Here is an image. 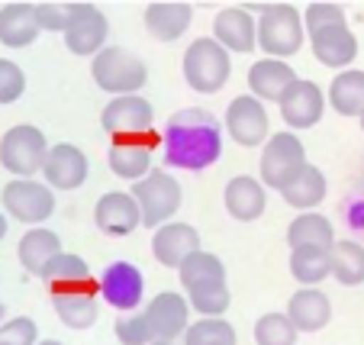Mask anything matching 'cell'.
Listing matches in <instances>:
<instances>
[{
  "label": "cell",
  "mask_w": 364,
  "mask_h": 345,
  "mask_svg": "<svg viewBox=\"0 0 364 345\" xmlns=\"http://www.w3.org/2000/svg\"><path fill=\"white\" fill-rule=\"evenodd\" d=\"M161 149V132H129V136H110V171L123 181H142L151 171V161Z\"/></svg>",
  "instance_id": "ba28073f"
},
{
  "label": "cell",
  "mask_w": 364,
  "mask_h": 345,
  "mask_svg": "<svg viewBox=\"0 0 364 345\" xmlns=\"http://www.w3.org/2000/svg\"><path fill=\"white\" fill-rule=\"evenodd\" d=\"M62 36L68 52H75L81 58H94L100 48H107L110 23H107V14L94 4H75V16H71Z\"/></svg>",
  "instance_id": "8fae6325"
},
{
  "label": "cell",
  "mask_w": 364,
  "mask_h": 345,
  "mask_svg": "<svg viewBox=\"0 0 364 345\" xmlns=\"http://www.w3.org/2000/svg\"><path fill=\"white\" fill-rule=\"evenodd\" d=\"M129 193H132V201L139 203L142 226H149V229H159L165 223H171L174 213L181 210V201H184L178 178L168 171H155V168L142 181H136Z\"/></svg>",
  "instance_id": "5b68a950"
},
{
  "label": "cell",
  "mask_w": 364,
  "mask_h": 345,
  "mask_svg": "<svg viewBox=\"0 0 364 345\" xmlns=\"http://www.w3.org/2000/svg\"><path fill=\"white\" fill-rule=\"evenodd\" d=\"M345 23V10L338 4H309L303 14V33L313 36L326 26H342Z\"/></svg>",
  "instance_id": "8d00e7d4"
},
{
  "label": "cell",
  "mask_w": 364,
  "mask_h": 345,
  "mask_svg": "<svg viewBox=\"0 0 364 345\" xmlns=\"http://www.w3.org/2000/svg\"><path fill=\"white\" fill-rule=\"evenodd\" d=\"M223 201H226V210H229L232 220L255 223L264 213V207H268V191H264V184L258 178H252V174H239V178H232L226 184Z\"/></svg>",
  "instance_id": "603a6c76"
},
{
  "label": "cell",
  "mask_w": 364,
  "mask_h": 345,
  "mask_svg": "<svg viewBox=\"0 0 364 345\" xmlns=\"http://www.w3.org/2000/svg\"><path fill=\"white\" fill-rule=\"evenodd\" d=\"M23 90H26V75L16 62L10 58H0V104H14L20 100Z\"/></svg>",
  "instance_id": "ab89813d"
},
{
  "label": "cell",
  "mask_w": 364,
  "mask_h": 345,
  "mask_svg": "<svg viewBox=\"0 0 364 345\" xmlns=\"http://www.w3.org/2000/svg\"><path fill=\"white\" fill-rule=\"evenodd\" d=\"M229 304H232V294L226 284H203V287L187 290V307L197 310L203 319H223Z\"/></svg>",
  "instance_id": "836d02e7"
},
{
  "label": "cell",
  "mask_w": 364,
  "mask_h": 345,
  "mask_svg": "<svg viewBox=\"0 0 364 345\" xmlns=\"http://www.w3.org/2000/svg\"><path fill=\"white\" fill-rule=\"evenodd\" d=\"M226 132L245 149H258L268 142V110L262 100H255L252 94H242L235 100H229L226 107Z\"/></svg>",
  "instance_id": "7c38bea8"
},
{
  "label": "cell",
  "mask_w": 364,
  "mask_h": 345,
  "mask_svg": "<svg viewBox=\"0 0 364 345\" xmlns=\"http://www.w3.org/2000/svg\"><path fill=\"white\" fill-rule=\"evenodd\" d=\"M165 165L184 171H203L223 152V126L203 107H184L165 123L161 132Z\"/></svg>",
  "instance_id": "6da1fadb"
},
{
  "label": "cell",
  "mask_w": 364,
  "mask_h": 345,
  "mask_svg": "<svg viewBox=\"0 0 364 345\" xmlns=\"http://www.w3.org/2000/svg\"><path fill=\"white\" fill-rule=\"evenodd\" d=\"M309 42H313V55H316L319 65H326V68L345 71L358 58V39L348 29V23L319 29V33L309 36Z\"/></svg>",
  "instance_id": "44dd1931"
},
{
  "label": "cell",
  "mask_w": 364,
  "mask_h": 345,
  "mask_svg": "<svg viewBox=\"0 0 364 345\" xmlns=\"http://www.w3.org/2000/svg\"><path fill=\"white\" fill-rule=\"evenodd\" d=\"M87 171H90V161L87 155L71 142H58L48 149L46 155V165H42V174H46V187L52 191H75L87 181Z\"/></svg>",
  "instance_id": "2e32d148"
},
{
  "label": "cell",
  "mask_w": 364,
  "mask_h": 345,
  "mask_svg": "<svg viewBox=\"0 0 364 345\" xmlns=\"http://www.w3.org/2000/svg\"><path fill=\"white\" fill-rule=\"evenodd\" d=\"M7 235V216H4V210H0V239Z\"/></svg>",
  "instance_id": "7bdbcfd3"
},
{
  "label": "cell",
  "mask_w": 364,
  "mask_h": 345,
  "mask_svg": "<svg viewBox=\"0 0 364 345\" xmlns=\"http://www.w3.org/2000/svg\"><path fill=\"white\" fill-rule=\"evenodd\" d=\"M326 100L338 117H361L364 113V71L345 68L329 81V94Z\"/></svg>",
  "instance_id": "f1b7e54d"
},
{
  "label": "cell",
  "mask_w": 364,
  "mask_h": 345,
  "mask_svg": "<svg viewBox=\"0 0 364 345\" xmlns=\"http://www.w3.org/2000/svg\"><path fill=\"white\" fill-rule=\"evenodd\" d=\"M36 345H65V342H55V339H42V342H36Z\"/></svg>",
  "instance_id": "ee69618b"
},
{
  "label": "cell",
  "mask_w": 364,
  "mask_h": 345,
  "mask_svg": "<svg viewBox=\"0 0 364 345\" xmlns=\"http://www.w3.org/2000/svg\"><path fill=\"white\" fill-rule=\"evenodd\" d=\"M178 275H181V287L184 290L203 287V284H226V265H223L220 255L200 249L181 262Z\"/></svg>",
  "instance_id": "4dcf8cb0"
},
{
  "label": "cell",
  "mask_w": 364,
  "mask_h": 345,
  "mask_svg": "<svg viewBox=\"0 0 364 345\" xmlns=\"http://www.w3.org/2000/svg\"><path fill=\"white\" fill-rule=\"evenodd\" d=\"M36 39H39V26H36L33 4H7V7H0V46L26 48Z\"/></svg>",
  "instance_id": "d4e9b609"
},
{
  "label": "cell",
  "mask_w": 364,
  "mask_h": 345,
  "mask_svg": "<svg viewBox=\"0 0 364 345\" xmlns=\"http://www.w3.org/2000/svg\"><path fill=\"white\" fill-rule=\"evenodd\" d=\"M48 155V142L42 136L39 126H10L0 139V165L7 168L14 178H33L36 171H42Z\"/></svg>",
  "instance_id": "52a82bcc"
},
{
  "label": "cell",
  "mask_w": 364,
  "mask_h": 345,
  "mask_svg": "<svg viewBox=\"0 0 364 345\" xmlns=\"http://www.w3.org/2000/svg\"><path fill=\"white\" fill-rule=\"evenodd\" d=\"M142 290H145V277L132 262L107 265V271L100 277V297L123 313H136V307L142 304Z\"/></svg>",
  "instance_id": "e0dca14e"
},
{
  "label": "cell",
  "mask_w": 364,
  "mask_h": 345,
  "mask_svg": "<svg viewBox=\"0 0 364 345\" xmlns=\"http://www.w3.org/2000/svg\"><path fill=\"white\" fill-rule=\"evenodd\" d=\"M42 281L48 284L55 313L68 329H90L97 323V297L100 284L94 281L87 262L81 255L62 252L42 268Z\"/></svg>",
  "instance_id": "7a4b0ae2"
},
{
  "label": "cell",
  "mask_w": 364,
  "mask_h": 345,
  "mask_svg": "<svg viewBox=\"0 0 364 345\" xmlns=\"http://www.w3.org/2000/svg\"><path fill=\"white\" fill-rule=\"evenodd\" d=\"M303 16L290 4H264L255 20V42L262 46L264 55L284 62L287 55H296L303 46Z\"/></svg>",
  "instance_id": "3957f363"
},
{
  "label": "cell",
  "mask_w": 364,
  "mask_h": 345,
  "mask_svg": "<svg viewBox=\"0 0 364 345\" xmlns=\"http://www.w3.org/2000/svg\"><path fill=\"white\" fill-rule=\"evenodd\" d=\"M210 39L216 42V46H223L232 55V52H239V55H248V52H255L258 48V42H255V16L252 10L245 7H226L216 14L213 20V36Z\"/></svg>",
  "instance_id": "ffe728a7"
},
{
  "label": "cell",
  "mask_w": 364,
  "mask_h": 345,
  "mask_svg": "<svg viewBox=\"0 0 364 345\" xmlns=\"http://www.w3.org/2000/svg\"><path fill=\"white\" fill-rule=\"evenodd\" d=\"M287 245L300 249V245H313V249L329 252L336 245V226L332 220H326L323 213H300L287 226Z\"/></svg>",
  "instance_id": "f546056e"
},
{
  "label": "cell",
  "mask_w": 364,
  "mask_h": 345,
  "mask_svg": "<svg viewBox=\"0 0 364 345\" xmlns=\"http://www.w3.org/2000/svg\"><path fill=\"white\" fill-rule=\"evenodd\" d=\"M358 120H361V132H364V113H361V117H358Z\"/></svg>",
  "instance_id": "f6af8a7d"
},
{
  "label": "cell",
  "mask_w": 364,
  "mask_h": 345,
  "mask_svg": "<svg viewBox=\"0 0 364 345\" xmlns=\"http://www.w3.org/2000/svg\"><path fill=\"white\" fill-rule=\"evenodd\" d=\"M16 255H20V265L29 275H42V268H46L52 258L62 255V239H58V233H52V229L36 226L20 239Z\"/></svg>",
  "instance_id": "83f0119b"
},
{
  "label": "cell",
  "mask_w": 364,
  "mask_h": 345,
  "mask_svg": "<svg viewBox=\"0 0 364 345\" xmlns=\"http://www.w3.org/2000/svg\"><path fill=\"white\" fill-rule=\"evenodd\" d=\"M0 201H4V213H10L14 220L26 223V226H39L55 213V191H48L36 178L7 181L4 191H0Z\"/></svg>",
  "instance_id": "9c48e42d"
},
{
  "label": "cell",
  "mask_w": 364,
  "mask_h": 345,
  "mask_svg": "<svg viewBox=\"0 0 364 345\" xmlns=\"http://www.w3.org/2000/svg\"><path fill=\"white\" fill-rule=\"evenodd\" d=\"M94 223L107 235H132L142 226V213H139V203L132 201L129 191H110L97 201Z\"/></svg>",
  "instance_id": "ac0fdd59"
},
{
  "label": "cell",
  "mask_w": 364,
  "mask_h": 345,
  "mask_svg": "<svg viewBox=\"0 0 364 345\" xmlns=\"http://www.w3.org/2000/svg\"><path fill=\"white\" fill-rule=\"evenodd\" d=\"M326 191H329L326 174L319 171L316 165H309L306 161V165H303L300 171H296L294 178L281 187V197L294 210H313V207H319V203L326 201Z\"/></svg>",
  "instance_id": "4316f807"
},
{
  "label": "cell",
  "mask_w": 364,
  "mask_h": 345,
  "mask_svg": "<svg viewBox=\"0 0 364 345\" xmlns=\"http://www.w3.org/2000/svg\"><path fill=\"white\" fill-rule=\"evenodd\" d=\"M281 107V117L290 129H309V126H316L326 113V94L316 81H300L296 78L290 84V90L277 100Z\"/></svg>",
  "instance_id": "9a60e30c"
},
{
  "label": "cell",
  "mask_w": 364,
  "mask_h": 345,
  "mask_svg": "<svg viewBox=\"0 0 364 345\" xmlns=\"http://www.w3.org/2000/svg\"><path fill=\"white\" fill-rule=\"evenodd\" d=\"M294 81V68L287 62H277V58H258L248 68V87H252L255 100H262V104H277Z\"/></svg>",
  "instance_id": "cb8c5ba5"
},
{
  "label": "cell",
  "mask_w": 364,
  "mask_h": 345,
  "mask_svg": "<svg viewBox=\"0 0 364 345\" xmlns=\"http://www.w3.org/2000/svg\"><path fill=\"white\" fill-rule=\"evenodd\" d=\"M329 262H332V277L345 287H358L364 284V245L351 239H338L329 249Z\"/></svg>",
  "instance_id": "1f68e13d"
},
{
  "label": "cell",
  "mask_w": 364,
  "mask_h": 345,
  "mask_svg": "<svg viewBox=\"0 0 364 345\" xmlns=\"http://www.w3.org/2000/svg\"><path fill=\"white\" fill-rule=\"evenodd\" d=\"M151 345H184V336L181 339H161V342H151Z\"/></svg>",
  "instance_id": "b9f144b4"
},
{
  "label": "cell",
  "mask_w": 364,
  "mask_h": 345,
  "mask_svg": "<svg viewBox=\"0 0 364 345\" xmlns=\"http://www.w3.org/2000/svg\"><path fill=\"white\" fill-rule=\"evenodd\" d=\"M284 317L290 319V326L296 332H319L332 319V300L316 287H303L287 300V313Z\"/></svg>",
  "instance_id": "7402d4cb"
},
{
  "label": "cell",
  "mask_w": 364,
  "mask_h": 345,
  "mask_svg": "<svg viewBox=\"0 0 364 345\" xmlns=\"http://www.w3.org/2000/svg\"><path fill=\"white\" fill-rule=\"evenodd\" d=\"M193 20L191 4H149L145 7V29L159 42H174L187 33Z\"/></svg>",
  "instance_id": "484cf974"
},
{
  "label": "cell",
  "mask_w": 364,
  "mask_h": 345,
  "mask_svg": "<svg viewBox=\"0 0 364 345\" xmlns=\"http://www.w3.org/2000/svg\"><path fill=\"white\" fill-rule=\"evenodd\" d=\"M290 275L303 284V287H316L319 281L332 277V262L326 249H313V245H300L290 252Z\"/></svg>",
  "instance_id": "d6a6232c"
},
{
  "label": "cell",
  "mask_w": 364,
  "mask_h": 345,
  "mask_svg": "<svg viewBox=\"0 0 364 345\" xmlns=\"http://www.w3.org/2000/svg\"><path fill=\"white\" fill-rule=\"evenodd\" d=\"M36 7V26L39 33H65V26L75 16V4H33Z\"/></svg>",
  "instance_id": "74e56055"
},
{
  "label": "cell",
  "mask_w": 364,
  "mask_h": 345,
  "mask_svg": "<svg viewBox=\"0 0 364 345\" xmlns=\"http://www.w3.org/2000/svg\"><path fill=\"white\" fill-rule=\"evenodd\" d=\"M258 165H262L264 191H268V187L281 191V187L306 165V149H303L300 136H294V132H287V129L271 132L262 149V161H258Z\"/></svg>",
  "instance_id": "30bf717a"
},
{
  "label": "cell",
  "mask_w": 364,
  "mask_h": 345,
  "mask_svg": "<svg viewBox=\"0 0 364 345\" xmlns=\"http://www.w3.org/2000/svg\"><path fill=\"white\" fill-rule=\"evenodd\" d=\"M229 75H232V58L223 46H216L210 36L193 39L184 52V81L191 84L197 94H216L226 87Z\"/></svg>",
  "instance_id": "8992f818"
},
{
  "label": "cell",
  "mask_w": 364,
  "mask_h": 345,
  "mask_svg": "<svg viewBox=\"0 0 364 345\" xmlns=\"http://www.w3.org/2000/svg\"><path fill=\"white\" fill-rule=\"evenodd\" d=\"M145 319L151 326V342H161V339H181L191 326V307L187 297L178 290H161L149 300L145 307Z\"/></svg>",
  "instance_id": "4fadbf2b"
},
{
  "label": "cell",
  "mask_w": 364,
  "mask_h": 345,
  "mask_svg": "<svg viewBox=\"0 0 364 345\" xmlns=\"http://www.w3.org/2000/svg\"><path fill=\"white\" fill-rule=\"evenodd\" d=\"M300 332L290 326V319L284 313H264L255 323V342L258 345H296Z\"/></svg>",
  "instance_id": "d590c367"
},
{
  "label": "cell",
  "mask_w": 364,
  "mask_h": 345,
  "mask_svg": "<svg viewBox=\"0 0 364 345\" xmlns=\"http://www.w3.org/2000/svg\"><path fill=\"white\" fill-rule=\"evenodd\" d=\"M100 126L107 136H129V132H149L155 129V110L145 97L129 94V97H113L103 107Z\"/></svg>",
  "instance_id": "5bb4252c"
},
{
  "label": "cell",
  "mask_w": 364,
  "mask_h": 345,
  "mask_svg": "<svg viewBox=\"0 0 364 345\" xmlns=\"http://www.w3.org/2000/svg\"><path fill=\"white\" fill-rule=\"evenodd\" d=\"M90 75H94L97 87L107 90V94H117V97L139 94V90L149 84V68H145V62L136 52L119 48V46L100 48L94 55V62H90Z\"/></svg>",
  "instance_id": "277c9868"
},
{
  "label": "cell",
  "mask_w": 364,
  "mask_h": 345,
  "mask_svg": "<svg viewBox=\"0 0 364 345\" xmlns=\"http://www.w3.org/2000/svg\"><path fill=\"white\" fill-rule=\"evenodd\" d=\"M200 252V233L191 223H165L151 233V255L165 268H181L187 255Z\"/></svg>",
  "instance_id": "d6986e66"
},
{
  "label": "cell",
  "mask_w": 364,
  "mask_h": 345,
  "mask_svg": "<svg viewBox=\"0 0 364 345\" xmlns=\"http://www.w3.org/2000/svg\"><path fill=\"white\" fill-rule=\"evenodd\" d=\"M39 342V329L36 319L29 317H14L0 326V345H36Z\"/></svg>",
  "instance_id": "60d3db41"
},
{
  "label": "cell",
  "mask_w": 364,
  "mask_h": 345,
  "mask_svg": "<svg viewBox=\"0 0 364 345\" xmlns=\"http://www.w3.org/2000/svg\"><path fill=\"white\" fill-rule=\"evenodd\" d=\"M184 345H235V326L226 319H197L187 326Z\"/></svg>",
  "instance_id": "e575fe53"
},
{
  "label": "cell",
  "mask_w": 364,
  "mask_h": 345,
  "mask_svg": "<svg viewBox=\"0 0 364 345\" xmlns=\"http://www.w3.org/2000/svg\"><path fill=\"white\" fill-rule=\"evenodd\" d=\"M117 339L123 345H151V326L145 313H126L117 319Z\"/></svg>",
  "instance_id": "f35d334b"
}]
</instances>
